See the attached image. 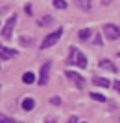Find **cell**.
I'll return each instance as SVG.
<instances>
[{
  "label": "cell",
  "mask_w": 120,
  "mask_h": 123,
  "mask_svg": "<svg viewBox=\"0 0 120 123\" xmlns=\"http://www.w3.org/2000/svg\"><path fill=\"white\" fill-rule=\"evenodd\" d=\"M68 66H78V68H87V57L79 48L70 46L68 50V59H67Z\"/></svg>",
  "instance_id": "obj_1"
},
{
  "label": "cell",
  "mask_w": 120,
  "mask_h": 123,
  "mask_svg": "<svg viewBox=\"0 0 120 123\" xmlns=\"http://www.w3.org/2000/svg\"><path fill=\"white\" fill-rule=\"evenodd\" d=\"M61 35H63V28H59V30H56V31H52V33H48L44 39H42V42H41V50H46V48H52L56 42H59V39H61Z\"/></svg>",
  "instance_id": "obj_2"
},
{
  "label": "cell",
  "mask_w": 120,
  "mask_h": 123,
  "mask_svg": "<svg viewBox=\"0 0 120 123\" xmlns=\"http://www.w3.org/2000/svg\"><path fill=\"white\" fill-rule=\"evenodd\" d=\"M102 33H104L109 41H116V39H120V28L116 24H113V22H107V24H104V28H102Z\"/></svg>",
  "instance_id": "obj_3"
},
{
  "label": "cell",
  "mask_w": 120,
  "mask_h": 123,
  "mask_svg": "<svg viewBox=\"0 0 120 123\" xmlns=\"http://www.w3.org/2000/svg\"><path fill=\"white\" fill-rule=\"evenodd\" d=\"M65 75L70 83H74V86L78 88V90H83L85 88V79L79 75L78 72H74V70H65Z\"/></svg>",
  "instance_id": "obj_4"
},
{
  "label": "cell",
  "mask_w": 120,
  "mask_h": 123,
  "mask_svg": "<svg viewBox=\"0 0 120 123\" xmlns=\"http://www.w3.org/2000/svg\"><path fill=\"white\" fill-rule=\"evenodd\" d=\"M15 24H17V15H11L9 18L6 20L4 28H2V37H4L6 41H7V39H11V33H13V28H15Z\"/></svg>",
  "instance_id": "obj_5"
},
{
  "label": "cell",
  "mask_w": 120,
  "mask_h": 123,
  "mask_svg": "<svg viewBox=\"0 0 120 123\" xmlns=\"http://www.w3.org/2000/svg\"><path fill=\"white\" fill-rule=\"evenodd\" d=\"M50 68H52V62H44V64L41 66V72H39V81H37L41 86H44V85L48 83V77H50Z\"/></svg>",
  "instance_id": "obj_6"
},
{
  "label": "cell",
  "mask_w": 120,
  "mask_h": 123,
  "mask_svg": "<svg viewBox=\"0 0 120 123\" xmlns=\"http://www.w3.org/2000/svg\"><path fill=\"white\" fill-rule=\"evenodd\" d=\"M17 55H19L17 50H11V48H7V46L0 48V57H2V61H9V59H13V57H17Z\"/></svg>",
  "instance_id": "obj_7"
},
{
  "label": "cell",
  "mask_w": 120,
  "mask_h": 123,
  "mask_svg": "<svg viewBox=\"0 0 120 123\" xmlns=\"http://www.w3.org/2000/svg\"><path fill=\"white\" fill-rule=\"evenodd\" d=\"M98 66L102 68V70H107V72H113V74H116L118 70H116V66L113 64V62L109 61V59H102V61L98 62Z\"/></svg>",
  "instance_id": "obj_8"
},
{
  "label": "cell",
  "mask_w": 120,
  "mask_h": 123,
  "mask_svg": "<svg viewBox=\"0 0 120 123\" xmlns=\"http://www.w3.org/2000/svg\"><path fill=\"white\" fill-rule=\"evenodd\" d=\"M21 107H22V110L30 112V110L35 108V99H33V98H24V99H22V103H21Z\"/></svg>",
  "instance_id": "obj_9"
},
{
  "label": "cell",
  "mask_w": 120,
  "mask_h": 123,
  "mask_svg": "<svg viewBox=\"0 0 120 123\" xmlns=\"http://www.w3.org/2000/svg\"><path fill=\"white\" fill-rule=\"evenodd\" d=\"M92 83L96 85V86H102V88H107V86H109V79H107V77L94 75V77H92Z\"/></svg>",
  "instance_id": "obj_10"
},
{
  "label": "cell",
  "mask_w": 120,
  "mask_h": 123,
  "mask_svg": "<svg viewBox=\"0 0 120 123\" xmlns=\"http://www.w3.org/2000/svg\"><path fill=\"white\" fill-rule=\"evenodd\" d=\"M22 83H24V85L35 83V74H33V72H24V74H22Z\"/></svg>",
  "instance_id": "obj_11"
},
{
  "label": "cell",
  "mask_w": 120,
  "mask_h": 123,
  "mask_svg": "<svg viewBox=\"0 0 120 123\" xmlns=\"http://www.w3.org/2000/svg\"><path fill=\"white\" fill-rule=\"evenodd\" d=\"M91 35H92V30H91V28H83V30L78 31V37L81 39V41H87Z\"/></svg>",
  "instance_id": "obj_12"
},
{
  "label": "cell",
  "mask_w": 120,
  "mask_h": 123,
  "mask_svg": "<svg viewBox=\"0 0 120 123\" xmlns=\"http://www.w3.org/2000/svg\"><path fill=\"white\" fill-rule=\"evenodd\" d=\"M76 4L83 9H91V0H76Z\"/></svg>",
  "instance_id": "obj_13"
},
{
  "label": "cell",
  "mask_w": 120,
  "mask_h": 123,
  "mask_svg": "<svg viewBox=\"0 0 120 123\" xmlns=\"http://www.w3.org/2000/svg\"><path fill=\"white\" fill-rule=\"evenodd\" d=\"M54 7H57V9H67V2H65V0H54Z\"/></svg>",
  "instance_id": "obj_14"
},
{
  "label": "cell",
  "mask_w": 120,
  "mask_h": 123,
  "mask_svg": "<svg viewBox=\"0 0 120 123\" xmlns=\"http://www.w3.org/2000/svg\"><path fill=\"white\" fill-rule=\"evenodd\" d=\"M91 98H92L94 101H100V103L107 101V99H105V96H102V94H96V92H92V94H91Z\"/></svg>",
  "instance_id": "obj_15"
},
{
  "label": "cell",
  "mask_w": 120,
  "mask_h": 123,
  "mask_svg": "<svg viewBox=\"0 0 120 123\" xmlns=\"http://www.w3.org/2000/svg\"><path fill=\"white\" fill-rule=\"evenodd\" d=\"M50 103L57 107V105H61V98H57V96H52V98H50Z\"/></svg>",
  "instance_id": "obj_16"
},
{
  "label": "cell",
  "mask_w": 120,
  "mask_h": 123,
  "mask_svg": "<svg viewBox=\"0 0 120 123\" xmlns=\"http://www.w3.org/2000/svg\"><path fill=\"white\" fill-rule=\"evenodd\" d=\"M0 123H17V121L11 119V118H7V116H2V118H0Z\"/></svg>",
  "instance_id": "obj_17"
},
{
  "label": "cell",
  "mask_w": 120,
  "mask_h": 123,
  "mask_svg": "<svg viewBox=\"0 0 120 123\" xmlns=\"http://www.w3.org/2000/svg\"><path fill=\"white\" fill-rule=\"evenodd\" d=\"M94 44H96V46H102V44H104V42H102V35H100V33L94 37Z\"/></svg>",
  "instance_id": "obj_18"
},
{
  "label": "cell",
  "mask_w": 120,
  "mask_h": 123,
  "mask_svg": "<svg viewBox=\"0 0 120 123\" xmlns=\"http://www.w3.org/2000/svg\"><path fill=\"white\" fill-rule=\"evenodd\" d=\"M50 22H52V18H50V17H44V18H41V20H39V24L44 26V24H50Z\"/></svg>",
  "instance_id": "obj_19"
},
{
  "label": "cell",
  "mask_w": 120,
  "mask_h": 123,
  "mask_svg": "<svg viewBox=\"0 0 120 123\" xmlns=\"http://www.w3.org/2000/svg\"><path fill=\"white\" fill-rule=\"evenodd\" d=\"M113 88H115L116 92L120 94V81H115V83H113Z\"/></svg>",
  "instance_id": "obj_20"
},
{
  "label": "cell",
  "mask_w": 120,
  "mask_h": 123,
  "mask_svg": "<svg viewBox=\"0 0 120 123\" xmlns=\"http://www.w3.org/2000/svg\"><path fill=\"white\" fill-rule=\"evenodd\" d=\"M21 41H22V46H28V44H31V39H30V41H28L26 37H22Z\"/></svg>",
  "instance_id": "obj_21"
},
{
  "label": "cell",
  "mask_w": 120,
  "mask_h": 123,
  "mask_svg": "<svg viewBox=\"0 0 120 123\" xmlns=\"http://www.w3.org/2000/svg\"><path fill=\"white\" fill-rule=\"evenodd\" d=\"M67 123H78V116H70V119Z\"/></svg>",
  "instance_id": "obj_22"
},
{
  "label": "cell",
  "mask_w": 120,
  "mask_h": 123,
  "mask_svg": "<svg viewBox=\"0 0 120 123\" xmlns=\"http://www.w3.org/2000/svg\"><path fill=\"white\" fill-rule=\"evenodd\" d=\"M24 11H26L28 15H31V6H30V4H26V6H24Z\"/></svg>",
  "instance_id": "obj_23"
},
{
  "label": "cell",
  "mask_w": 120,
  "mask_h": 123,
  "mask_svg": "<svg viewBox=\"0 0 120 123\" xmlns=\"http://www.w3.org/2000/svg\"><path fill=\"white\" fill-rule=\"evenodd\" d=\"M44 123H56V121H54V118H48V119H46Z\"/></svg>",
  "instance_id": "obj_24"
},
{
  "label": "cell",
  "mask_w": 120,
  "mask_h": 123,
  "mask_svg": "<svg viewBox=\"0 0 120 123\" xmlns=\"http://www.w3.org/2000/svg\"><path fill=\"white\" fill-rule=\"evenodd\" d=\"M102 4H111V0H102Z\"/></svg>",
  "instance_id": "obj_25"
},
{
  "label": "cell",
  "mask_w": 120,
  "mask_h": 123,
  "mask_svg": "<svg viewBox=\"0 0 120 123\" xmlns=\"http://www.w3.org/2000/svg\"><path fill=\"white\" fill-rule=\"evenodd\" d=\"M118 57H120V53H118Z\"/></svg>",
  "instance_id": "obj_26"
}]
</instances>
